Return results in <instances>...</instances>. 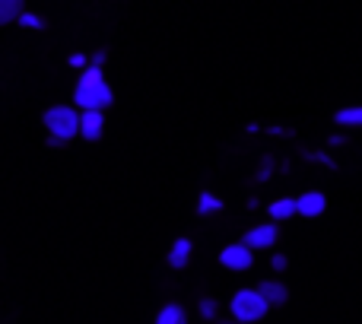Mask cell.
Returning <instances> with one entry per match:
<instances>
[{
    "instance_id": "obj_1",
    "label": "cell",
    "mask_w": 362,
    "mask_h": 324,
    "mask_svg": "<svg viewBox=\"0 0 362 324\" xmlns=\"http://www.w3.org/2000/svg\"><path fill=\"white\" fill-rule=\"evenodd\" d=\"M112 102H115V93L105 80V70L95 67V64L89 70H83L74 89V105L80 112H105Z\"/></svg>"
},
{
    "instance_id": "obj_15",
    "label": "cell",
    "mask_w": 362,
    "mask_h": 324,
    "mask_svg": "<svg viewBox=\"0 0 362 324\" xmlns=\"http://www.w3.org/2000/svg\"><path fill=\"white\" fill-rule=\"evenodd\" d=\"M197 315L204 321H210V324H216L219 321V302L216 299H210V296H204V299H197Z\"/></svg>"
},
{
    "instance_id": "obj_4",
    "label": "cell",
    "mask_w": 362,
    "mask_h": 324,
    "mask_svg": "<svg viewBox=\"0 0 362 324\" xmlns=\"http://www.w3.org/2000/svg\"><path fill=\"white\" fill-rule=\"evenodd\" d=\"M219 264H223L226 270H232V274H245V270L255 267V251L242 242H232L219 251Z\"/></svg>"
},
{
    "instance_id": "obj_7",
    "label": "cell",
    "mask_w": 362,
    "mask_h": 324,
    "mask_svg": "<svg viewBox=\"0 0 362 324\" xmlns=\"http://www.w3.org/2000/svg\"><path fill=\"white\" fill-rule=\"evenodd\" d=\"M105 131V112H80V137L95 144Z\"/></svg>"
},
{
    "instance_id": "obj_8",
    "label": "cell",
    "mask_w": 362,
    "mask_h": 324,
    "mask_svg": "<svg viewBox=\"0 0 362 324\" xmlns=\"http://www.w3.org/2000/svg\"><path fill=\"white\" fill-rule=\"evenodd\" d=\"M296 204H299V216H305V219H315V216H321V213L327 210V197L321 191L299 194V197H296Z\"/></svg>"
},
{
    "instance_id": "obj_14",
    "label": "cell",
    "mask_w": 362,
    "mask_h": 324,
    "mask_svg": "<svg viewBox=\"0 0 362 324\" xmlns=\"http://www.w3.org/2000/svg\"><path fill=\"white\" fill-rule=\"evenodd\" d=\"M23 13H25V6L19 4V0H0V25L16 23Z\"/></svg>"
},
{
    "instance_id": "obj_17",
    "label": "cell",
    "mask_w": 362,
    "mask_h": 324,
    "mask_svg": "<svg viewBox=\"0 0 362 324\" xmlns=\"http://www.w3.org/2000/svg\"><path fill=\"white\" fill-rule=\"evenodd\" d=\"M270 267H274V270H276V274H283V270H286V267H289V258H286V255H283V251H276V255H274V258H270Z\"/></svg>"
},
{
    "instance_id": "obj_3",
    "label": "cell",
    "mask_w": 362,
    "mask_h": 324,
    "mask_svg": "<svg viewBox=\"0 0 362 324\" xmlns=\"http://www.w3.org/2000/svg\"><path fill=\"white\" fill-rule=\"evenodd\" d=\"M267 312L270 306L264 302V296L257 289H235L229 299V315L235 324H257Z\"/></svg>"
},
{
    "instance_id": "obj_5",
    "label": "cell",
    "mask_w": 362,
    "mask_h": 324,
    "mask_svg": "<svg viewBox=\"0 0 362 324\" xmlns=\"http://www.w3.org/2000/svg\"><path fill=\"white\" fill-rule=\"evenodd\" d=\"M276 238H280L276 223H257L242 236V245H248L251 251H270L276 245Z\"/></svg>"
},
{
    "instance_id": "obj_20",
    "label": "cell",
    "mask_w": 362,
    "mask_h": 324,
    "mask_svg": "<svg viewBox=\"0 0 362 324\" xmlns=\"http://www.w3.org/2000/svg\"><path fill=\"white\" fill-rule=\"evenodd\" d=\"M216 324H235V321H216Z\"/></svg>"
},
{
    "instance_id": "obj_11",
    "label": "cell",
    "mask_w": 362,
    "mask_h": 324,
    "mask_svg": "<svg viewBox=\"0 0 362 324\" xmlns=\"http://www.w3.org/2000/svg\"><path fill=\"white\" fill-rule=\"evenodd\" d=\"M153 324H187V315L178 302H165V306L159 308V315H156Z\"/></svg>"
},
{
    "instance_id": "obj_10",
    "label": "cell",
    "mask_w": 362,
    "mask_h": 324,
    "mask_svg": "<svg viewBox=\"0 0 362 324\" xmlns=\"http://www.w3.org/2000/svg\"><path fill=\"white\" fill-rule=\"evenodd\" d=\"M191 251H194V245H191V238H175L172 242V248H169V267L172 270H181V267H187V261H191Z\"/></svg>"
},
{
    "instance_id": "obj_2",
    "label": "cell",
    "mask_w": 362,
    "mask_h": 324,
    "mask_svg": "<svg viewBox=\"0 0 362 324\" xmlns=\"http://www.w3.org/2000/svg\"><path fill=\"white\" fill-rule=\"evenodd\" d=\"M42 121L48 131V146H61L80 137V108L76 105H51Z\"/></svg>"
},
{
    "instance_id": "obj_6",
    "label": "cell",
    "mask_w": 362,
    "mask_h": 324,
    "mask_svg": "<svg viewBox=\"0 0 362 324\" xmlns=\"http://www.w3.org/2000/svg\"><path fill=\"white\" fill-rule=\"evenodd\" d=\"M255 289L264 296V302H267L270 308H280V306H286V302H289V289H286V283L274 280V277H267V280H261Z\"/></svg>"
},
{
    "instance_id": "obj_12",
    "label": "cell",
    "mask_w": 362,
    "mask_h": 324,
    "mask_svg": "<svg viewBox=\"0 0 362 324\" xmlns=\"http://www.w3.org/2000/svg\"><path fill=\"white\" fill-rule=\"evenodd\" d=\"M334 125L337 127H362V105H346L334 112Z\"/></svg>"
},
{
    "instance_id": "obj_19",
    "label": "cell",
    "mask_w": 362,
    "mask_h": 324,
    "mask_svg": "<svg viewBox=\"0 0 362 324\" xmlns=\"http://www.w3.org/2000/svg\"><path fill=\"white\" fill-rule=\"evenodd\" d=\"M327 144H331V146H340V144H346V137H340V134H334V137L327 140Z\"/></svg>"
},
{
    "instance_id": "obj_9",
    "label": "cell",
    "mask_w": 362,
    "mask_h": 324,
    "mask_svg": "<svg viewBox=\"0 0 362 324\" xmlns=\"http://www.w3.org/2000/svg\"><path fill=\"white\" fill-rule=\"evenodd\" d=\"M296 213H299V204H296V197H276L267 204V216L270 223H283V219H293Z\"/></svg>"
},
{
    "instance_id": "obj_18",
    "label": "cell",
    "mask_w": 362,
    "mask_h": 324,
    "mask_svg": "<svg viewBox=\"0 0 362 324\" xmlns=\"http://www.w3.org/2000/svg\"><path fill=\"white\" fill-rule=\"evenodd\" d=\"M102 61H105V51H95V54H93V64H95V67H102Z\"/></svg>"
},
{
    "instance_id": "obj_13",
    "label": "cell",
    "mask_w": 362,
    "mask_h": 324,
    "mask_svg": "<svg viewBox=\"0 0 362 324\" xmlns=\"http://www.w3.org/2000/svg\"><path fill=\"white\" fill-rule=\"evenodd\" d=\"M219 210H223V200H219L213 191H200V197H197V216H210V213H219Z\"/></svg>"
},
{
    "instance_id": "obj_16",
    "label": "cell",
    "mask_w": 362,
    "mask_h": 324,
    "mask_svg": "<svg viewBox=\"0 0 362 324\" xmlns=\"http://www.w3.org/2000/svg\"><path fill=\"white\" fill-rule=\"evenodd\" d=\"M19 25H23V29H45V19L38 16V13L25 10L23 16H19Z\"/></svg>"
}]
</instances>
